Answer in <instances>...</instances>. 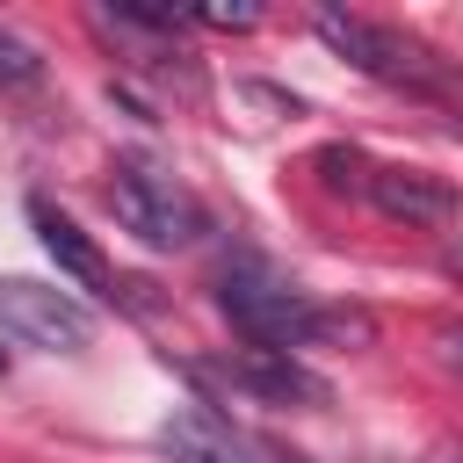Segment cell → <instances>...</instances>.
<instances>
[{
  "label": "cell",
  "instance_id": "obj_1",
  "mask_svg": "<svg viewBox=\"0 0 463 463\" xmlns=\"http://www.w3.org/2000/svg\"><path fill=\"white\" fill-rule=\"evenodd\" d=\"M217 304H224V318H232L253 347H268V354H297V347L318 340V304H311L289 275H275L268 260H232L224 282H217Z\"/></svg>",
  "mask_w": 463,
  "mask_h": 463
},
{
  "label": "cell",
  "instance_id": "obj_2",
  "mask_svg": "<svg viewBox=\"0 0 463 463\" xmlns=\"http://www.w3.org/2000/svg\"><path fill=\"white\" fill-rule=\"evenodd\" d=\"M311 29H318V43L340 51L354 72H369V80H383V87L441 94V65H434V51H420L412 36H398V29L369 22V14H340V7H318Z\"/></svg>",
  "mask_w": 463,
  "mask_h": 463
},
{
  "label": "cell",
  "instance_id": "obj_3",
  "mask_svg": "<svg viewBox=\"0 0 463 463\" xmlns=\"http://www.w3.org/2000/svg\"><path fill=\"white\" fill-rule=\"evenodd\" d=\"M109 210H116V224L137 232L145 246H195V239H203V203H195L174 174H159V166H145V159H123V166H116Z\"/></svg>",
  "mask_w": 463,
  "mask_h": 463
},
{
  "label": "cell",
  "instance_id": "obj_4",
  "mask_svg": "<svg viewBox=\"0 0 463 463\" xmlns=\"http://www.w3.org/2000/svg\"><path fill=\"white\" fill-rule=\"evenodd\" d=\"M0 333H14L22 347H43V354H80L94 340V311L51 282L0 275Z\"/></svg>",
  "mask_w": 463,
  "mask_h": 463
},
{
  "label": "cell",
  "instance_id": "obj_5",
  "mask_svg": "<svg viewBox=\"0 0 463 463\" xmlns=\"http://www.w3.org/2000/svg\"><path fill=\"white\" fill-rule=\"evenodd\" d=\"M391 224H449L456 217V188L441 174H420V166H369V188H362Z\"/></svg>",
  "mask_w": 463,
  "mask_h": 463
},
{
  "label": "cell",
  "instance_id": "obj_6",
  "mask_svg": "<svg viewBox=\"0 0 463 463\" xmlns=\"http://www.w3.org/2000/svg\"><path fill=\"white\" fill-rule=\"evenodd\" d=\"M29 224H36V239H43V253L72 275V282H87V289H109L116 297V275H109V260H101V246L72 224V217H58L43 195H29Z\"/></svg>",
  "mask_w": 463,
  "mask_h": 463
},
{
  "label": "cell",
  "instance_id": "obj_7",
  "mask_svg": "<svg viewBox=\"0 0 463 463\" xmlns=\"http://www.w3.org/2000/svg\"><path fill=\"white\" fill-rule=\"evenodd\" d=\"M159 449H166L174 463H246V449L232 441V427H224L217 412H203V405H181V412L159 427Z\"/></svg>",
  "mask_w": 463,
  "mask_h": 463
},
{
  "label": "cell",
  "instance_id": "obj_8",
  "mask_svg": "<svg viewBox=\"0 0 463 463\" xmlns=\"http://www.w3.org/2000/svg\"><path fill=\"white\" fill-rule=\"evenodd\" d=\"M232 383H246V391H260V398H326V383H318L311 369H297V354H268V347H253V354L232 369Z\"/></svg>",
  "mask_w": 463,
  "mask_h": 463
},
{
  "label": "cell",
  "instance_id": "obj_9",
  "mask_svg": "<svg viewBox=\"0 0 463 463\" xmlns=\"http://www.w3.org/2000/svg\"><path fill=\"white\" fill-rule=\"evenodd\" d=\"M43 80V51L14 29H0V87H36Z\"/></svg>",
  "mask_w": 463,
  "mask_h": 463
},
{
  "label": "cell",
  "instance_id": "obj_10",
  "mask_svg": "<svg viewBox=\"0 0 463 463\" xmlns=\"http://www.w3.org/2000/svg\"><path fill=\"white\" fill-rule=\"evenodd\" d=\"M318 166H326V188H369V166H362V152H340V145H326V152H318Z\"/></svg>",
  "mask_w": 463,
  "mask_h": 463
},
{
  "label": "cell",
  "instance_id": "obj_11",
  "mask_svg": "<svg viewBox=\"0 0 463 463\" xmlns=\"http://www.w3.org/2000/svg\"><path fill=\"white\" fill-rule=\"evenodd\" d=\"M188 22H203V29H253V22H260V7H195Z\"/></svg>",
  "mask_w": 463,
  "mask_h": 463
},
{
  "label": "cell",
  "instance_id": "obj_12",
  "mask_svg": "<svg viewBox=\"0 0 463 463\" xmlns=\"http://www.w3.org/2000/svg\"><path fill=\"white\" fill-rule=\"evenodd\" d=\"M441 362L463 376V326H441Z\"/></svg>",
  "mask_w": 463,
  "mask_h": 463
},
{
  "label": "cell",
  "instance_id": "obj_13",
  "mask_svg": "<svg viewBox=\"0 0 463 463\" xmlns=\"http://www.w3.org/2000/svg\"><path fill=\"white\" fill-rule=\"evenodd\" d=\"M268 463H304V456H282V449H275V456H268Z\"/></svg>",
  "mask_w": 463,
  "mask_h": 463
},
{
  "label": "cell",
  "instance_id": "obj_14",
  "mask_svg": "<svg viewBox=\"0 0 463 463\" xmlns=\"http://www.w3.org/2000/svg\"><path fill=\"white\" fill-rule=\"evenodd\" d=\"M0 376H7V347H0Z\"/></svg>",
  "mask_w": 463,
  "mask_h": 463
}]
</instances>
